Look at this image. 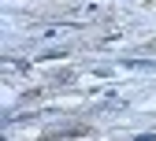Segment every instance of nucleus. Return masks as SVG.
Listing matches in <instances>:
<instances>
[{"instance_id": "f257e3e1", "label": "nucleus", "mask_w": 156, "mask_h": 141, "mask_svg": "<svg viewBox=\"0 0 156 141\" xmlns=\"http://www.w3.org/2000/svg\"><path fill=\"white\" fill-rule=\"evenodd\" d=\"M126 71H156V63H149V59H123Z\"/></svg>"}]
</instances>
